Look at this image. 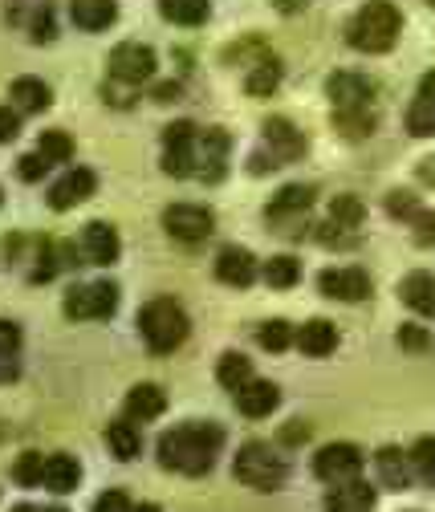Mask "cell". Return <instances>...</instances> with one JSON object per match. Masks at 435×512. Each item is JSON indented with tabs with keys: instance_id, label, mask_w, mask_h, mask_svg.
<instances>
[{
	"instance_id": "5",
	"label": "cell",
	"mask_w": 435,
	"mask_h": 512,
	"mask_svg": "<svg viewBox=\"0 0 435 512\" xmlns=\"http://www.w3.org/2000/svg\"><path fill=\"white\" fill-rule=\"evenodd\" d=\"M70 322H110L118 309V285L98 281V285H70L66 301H61Z\"/></svg>"
},
{
	"instance_id": "51",
	"label": "cell",
	"mask_w": 435,
	"mask_h": 512,
	"mask_svg": "<svg viewBox=\"0 0 435 512\" xmlns=\"http://www.w3.org/2000/svg\"><path fill=\"white\" fill-rule=\"evenodd\" d=\"M305 5H309V0H273V9H277V13H301Z\"/></svg>"
},
{
	"instance_id": "11",
	"label": "cell",
	"mask_w": 435,
	"mask_h": 512,
	"mask_svg": "<svg viewBox=\"0 0 435 512\" xmlns=\"http://www.w3.org/2000/svg\"><path fill=\"white\" fill-rule=\"evenodd\" d=\"M94 191H98V175L90 167H74L49 187V208L53 212H70V208L86 204Z\"/></svg>"
},
{
	"instance_id": "8",
	"label": "cell",
	"mask_w": 435,
	"mask_h": 512,
	"mask_svg": "<svg viewBox=\"0 0 435 512\" xmlns=\"http://www.w3.org/2000/svg\"><path fill=\"white\" fill-rule=\"evenodd\" d=\"M163 228H167V236H175L183 244H200L212 232V212L200 204H171L163 212Z\"/></svg>"
},
{
	"instance_id": "48",
	"label": "cell",
	"mask_w": 435,
	"mask_h": 512,
	"mask_svg": "<svg viewBox=\"0 0 435 512\" xmlns=\"http://www.w3.org/2000/svg\"><path fill=\"white\" fill-rule=\"evenodd\" d=\"M273 167H277V159H273L269 151H257L253 163H248V171H253V175H265V171H273Z\"/></svg>"
},
{
	"instance_id": "28",
	"label": "cell",
	"mask_w": 435,
	"mask_h": 512,
	"mask_svg": "<svg viewBox=\"0 0 435 512\" xmlns=\"http://www.w3.org/2000/svg\"><path fill=\"white\" fill-rule=\"evenodd\" d=\"M334 126L342 139H366L370 131H375V114H370L366 106H346L334 114Z\"/></svg>"
},
{
	"instance_id": "40",
	"label": "cell",
	"mask_w": 435,
	"mask_h": 512,
	"mask_svg": "<svg viewBox=\"0 0 435 512\" xmlns=\"http://www.w3.org/2000/svg\"><path fill=\"white\" fill-rule=\"evenodd\" d=\"M407 131L415 135V139H431L435 135V106L431 102H415L411 110H407Z\"/></svg>"
},
{
	"instance_id": "23",
	"label": "cell",
	"mask_w": 435,
	"mask_h": 512,
	"mask_svg": "<svg viewBox=\"0 0 435 512\" xmlns=\"http://www.w3.org/2000/svg\"><path fill=\"white\" fill-rule=\"evenodd\" d=\"M9 94H13L17 110H25V114H41V110H49V106H53V90H49L41 78H33V74L17 78V82L9 86Z\"/></svg>"
},
{
	"instance_id": "16",
	"label": "cell",
	"mask_w": 435,
	"mask_h": 512,
	"mask_svg": "<svg viewBox=\"0 0 435 512\" xmlns=\"http://www.w3.org/2000/svg\"><path fill=\"white\" fill-rule=\"evenodd\" d=\"M78 244H82V256H86V261H94V265H114V261H118V252H122L118 232H114L106 220L86 224V232H82Z\"/></svg>"
},
{
	"instance_id": "46",
	"label": "cell",
	"mask_w": 435,
	"mask_h": 512,
	"mask_svg": "<svg viewBox=\"0 0 435 512\" xmlns=\"http://www.w3.org/2000/svg\"><path fill=\"white\" fill-rule=\"evenodd\" d=\"M90 512H131V500H127V492H102L98 500H94V508Z\"/></svg>"
},
{
	"instance_id": "56",
	"label": "cell",
	"mask_w": 435,
	"mask_h": 512,
	"mask_svg": "<svg viewBox=\"0 0 435 512\" xmlns=\"http://www.w3.org/2000/svg\"><path fill=\"white\" fill-rule=\"evenodd\" d=\"M41 512H70V508H57V504H53V508H41Z\"/></svg>"
},
{
	"instance_id": "42",
	"label": "cell",
	"mask_w": 435,
	"mask_h": 512,
	"mask_svg": "<svg viewBox=\"0 0 435 512\" xmlns=\"http://www.w3.org/2000/svg\"><path fill=\"white\" fill-rule=\"evenodd\" d=\"M53 163L41 155V151H29V155H21L17 159V175L25 179V183H37V179H45V171H49Z\"/></svg>"
},
{
	"instance_id": "29",
	"label": "cell",
	"mask_w": 435,
	"mask_h": 512,
	"mask_svg": "<svg viewBox=\"0 0 435 512\" xmlns=\"http://www.w3.org/2000/svg\"><path fill=\"white\" fill-rule=\"evenodd\" d=\"M379 476H383V484H391L395 492L411 488V468H407V456L399 452V447H383V452H379Z\"/></svg>"
},
{
	"instance_id": "14",
	"label": "cell",
	"mask_w": 435,
	"mask_h": 512,
	"mask_svg": "<svg viewBox=\"0 0 435 512\" xmlns=\"http://www.w3.org/2000/svg\"><path fill=\"white\" fill-rule=\"evenodd\" d=\"M277 403H281V391H277V382H269V378H248L244 387L236 391V407H240V415H248V419L273 415Z\"/></svg>"
},
{
	"instance_id": "15",
	"label": "cell",
	"mask_w": 435,
	"mask_h": 512,
	"mask_svg": "<svg viewBox=\"0 0 435 512\" xmlns=\"http://www.w3.org/2000/svg\"><path fill=\"white\" fill-rule=\"evenodd\" d=\"M375 508V488L362 476H350L326 492V512H370Z\"/></svg>"
},
{
	"instance_id": "39",
	"label": "cell",
	"mask_w": 435,
	"mask_h": 512,
	"mask_svg": "<svg viewBox=\"0 0 435 512\" xmlns=\"http://www.w3.org/2000/svg\"><path fill=\"white\" fill-rule=\"evenodd\" d=\"M57 269H61V244H53V240H37V269H33L29 277L41 285V281H49Z\"/></svg>"
},
{
	"instance_id": "58",
	"label": "cell",
	"mask_w": 435,
	"mask_h": 512,
	"mask_svg": "<svg viewBox=\"0 0 435 512\" xmlns=\"http://www.w3.org/2000/svg\"><path fill=\"white\" fill-rule=\"evenodd\" d=\"M427 5H435V0H427Z\"/></svg>"
},
{
	"instance_id": "4",
	"label": "cell",
	"mask_w": 435,
	"mask_h": 512,
	"mask_svg": "<svg viewBox=\"0 0 435 512\" xmlns=\"http://www.w3.org/2000/svg\"><path fill=\"white\" fill-rule=\"evenodd\" d=\"M236 480L248 484V488H261V492H273L285 484L289 476V464L273 452L269 443H244L240 452H236V464H232Z\"/></svg>"
},
{
	"instance_id": "9",
	"label": "cell",
	"mask_w": 435,
	"mask_h": 512,
	"mask_svg": "<svg viewBox=\"0 0 435 512\" xmlns=\"http://www.w3.org/2000/svg\"><path fill=\"white\" fill-rule=\"evenodd\" d=\"M358 472H362V452L354 443H326L314 456V476L326 480V484H342Z\"/></svg>"
},
{
	"instance_id": "57",
	"label": "cell",
	"mask_w": 435,
	"mask_h": 512,
	"mask_svg": "<svg viewBox=\"0 0 435 512\" xmlns=\"http://www.w3.org/2000/svg\"><path fill=\"white\" fill-rule=\"evenodd\" d=\"M0 200H5V191H0Z\"/></svg>"
},
{
	"instance_id": "45",
	"label": "cell",
	"mask_w": 435,
	"mask_h": 512,
	"mask_svg": "<svg viewBox=\"0 0 435 512\" xmlns=\"http://www.w3.org/2000/svg\"><path fill=\"white\" fill-rule=\"evenodd\" d=\"M21 135V110L0 106V143H13Z\"/></svg>"
},
{
	"instance_id": "24",
	"label": "cell",
	"mask_w": 435,
	"mask_h": 512,
	"mask_svg": "<svg viewBox=\"0 0 435 512\" xmlns=\"http://www.w3.org/2000/svg\"><path fill=\"white\" fill-rule=\"evenodd\" d=\"M326 94L334 98L338 110H346V106H366V102H370V82L358 78V74H334L330 86H326Z\"/></svg>"
},
{
	"instance_id": "49",
	"label": "cell",
	"mask_w": 435,
	"mask_h": 512,
	"mask_svg": "<svg viewBox=\"0 0 435 512\" xmlns=\"http://www.w3.org/2000/svg\"><path fill=\"white\" fill-rule=\"evenodd\" d=\"M151 98H155V102H175V98H179V82H159V86L151 90Z\"/></svg>"
},
{
	"instance_id": "38",
	"label": "cell",
	"mask_w": 435,
	"mask_h": 512,
	"mask_svg": "<svg viewBox=\"0 0 435 512\" xmlns=\"http://www.w3.org/2000/svg\"><path fill=\"white\" fill-rule=\"evenodd\" d=\"M41 476H45V460L37 452H21L17 464H13V484L17 488H37Z\"/></svg>"
},
{
	"instance_id": "35",
	"label": "cell",
	"mask_w": 435,
	"mask_h": 512,
	"mask_svg": "<svg viewBox=\"0 0 435 512\" xmlns=\"http://www.w3.org/2000/svg\"><path fill=\"white\" fill-rule=\"evenodd\" d=\"M257 338H261V346H265L269 354H285V350L293 346V326L281 322V317H273V322H261Z\"/></svg>"
},
{
	"instance_id": "55",
	"label": "cell",
	"mask_w": 435,
	"mask_h": 512,
	"mask_svg": "<svg viewBox=\"0 0 435 512\" xmlns=\"http://www.w3.org/2000/svg\"><path fill=\"white\" fill-rule=\"evenodd\" d=\"M13 512H41V508H33V504H17Z\"/></svg>"
},
{
	"instance_id": "52",
	"label": "cell",
	"mask_w": 435,
	"mask_h": 512,
	"mask_svg": "<svg viewBox=\"0 0 435 512\" xmlns=\"http://www.w3.org/2000/svg\"><path fill=\"white\" fill-rule=\"evenodd\" d=\"M0 382H17V362L13 358H0Z\"/></svg>"
},
{
	"instance_id": "30",
	"label": "cell",
	"mask_w": 435,
	"mask_h": 512,
	"mask_svg": "<svg viewBox=\"0 0 435 512\" xmlns=\"http://www.w3.org/2000/svg\"><path fill=\"white\" fill-rule=\"evenodd\" d=\"M159 13L175 25H204L208 21V0H159Z\"/></svg>"
},
{
	"instance_id": "43",
	"label": "cell",
	"mask_w": 435,
	"mask_h": 512,
	"mask_svg": "<svg viewBox=\"0 0 435 512\" xmlns=\"http://www.w3.org/2000/svg\"><path fill=\"white\" fill-rule=\"evenodd\" d=\"M399 346H403L407 354H423V350H431V334H427L423 326H415V322H411V326H403V330H399Z\"/></svg>"
},
{
	"instance_id": "3",
	"label": "cell",
	"mask_w": 435,
	"mask_h": 512,
	"mask_svg": "<svg viewBox=\"0 0 435 512\" xmlns=\"http://www.w3.org/2000/svg\"><path fill=\"white\" fill-rule=\"evenodd\" d=\"M399 33H403L399 5H391V0H370V5H362V13L350 21L346 37L362 53H387V49H395Z\"/></svg>"
},
{
	"instance_id": "37",
	"label": "cell",
	"mask_w": 435,
	"mask_h": 512,
	"mask_svg": "<svg viewBox=\"0 0 435 512\" xmlns=\"http://www.w3.org/2000/svg\"><path fill=\"white\" fill-rule=\"evenodd\" d=\"M25 29H29V37H33L37 45H49V41L57 37V17H53V9H45V5L29 9V17H25Z\"/></svg>"
},
{
	"instance_id": "26",
	"label": "cell",
	"mask_w": 435,
	"mask_h": 512,
	"mask_svg": "<svg viewBox=\"0 0 435 512\" xmlns=\"http://www.w3.org/2000/svg\"><path fill=\"white\" fill-rule=\"evenodd\" d=\"M309 204H314V187H305V183L281 187V191H277V200L269 204V220H285V216L309 212Z\"/></svg>"
},
{
	"instance_id": "18",
	"label": "cell",
	"mask_w": 435,
	"mask_h": 512,
	"mask_svg": "<svg viewBox=\"0 0 435 512\" xmlns=\"http://www.w3.org/2000/svg\"><path fill=\"white\" fill-rule=\"evenodd\" d=\"M293 342H297V350H301L305 358H330V354L338 350V330H334L330 322H322V317H314V322H305V326L293 334Z\"/></svg>"
},
{
	"instance_id": "54",
	"label": "cell",
	"mask_w": 435,
	"mask_h": 512,
	"mask_svg": "<svg viewBox=\"0 0 435 512\" xmlns=\"http://www.w3.org/2000/svg\"><path fill=\"white\" fill-rule=\"evenodd\" d=\"M131 512H163V508H159V504H135Z\"/></svg>"
},
{
	"instance_id": "32",
	"label": "cell",
	"mask_w": 435,
	"mask_h": 512,
	"mask_svg": "<svg viewBox=\"0 0 435 512\" xmlns=\"http://www.w3.org/2000/svg\"><path fill=\"white\" fill-rule=\"evenodd\" d=\"M261 277L269 281V289H293L301 281V261L297 256H273V261L261 269Z\"/></svg>"
},
{
	"instance_id": "27",
	"label": "cell",
	"mask_w": 435,
	"mask_h": 512,
	"mask_svg": "<svg viewBox=\"0 0 435 512\" xmlns=\"http://www.w3.org/2000/svg\"><path fill=\"white\" fill-rule=\"evenodd\" d=\"M277 86H281V61H277V57L257 61L253 74L244 78V94H253V98H269Z\"/></svg>"
},
{
	"instance_id": "1",
	"label": "cell",
	"mask_w": 435,
	"mask_h": 512,
	"mask_svg": "<svg viewBox=\"0 0 435 512\" xmlns=\"http://www.w3.org/2000/svg\"><path fill=\"white\" fill-rule=\"evenodd\" d=\"M220 447H224V427L196 419V423L175 427L159 439V468H171L183 476H204L216 464Z\"/></svg>"
},
{
	"instance_id": "25",
	"label": "cell",
	"mask_w": 435,
	"mask_h": 512,
	"mask_svg": "<svg viewBox=\"0 0 435 512\" xmlns=\"http://www.w3.org/2000/svg\"><path fill=\"white\" fill-rule=\"evenodd\" d=\"M106 443H110L114 460H135L139 447H143V435H139V427H135L131 419H114V423L106 427Z\"/></svg>"
},
{
	"instance_id": "41",
	"label": "cell",
	"mask_w": 435,
	"mask_h": 512,
	"mask_svg": "<svg viewBox=\"0 0 435 512\" xmlns=\"http://www.w3.org/2000/svg\"><path fill=\"white\" fill-rule=\"evenodd\" d=\"M387 212H391V216H399V220H415L423 208H419V200H415V191L395 187L391 196H387Z\"/></svg>"
},
{
	"instance_id": "47",
	"label": "cell",
	"mask_w": 435,
	"mask_h": 512,
	"mask_svg": "<svg viewBox=\"0 0 435 512\" xmlns=\"http://www.w3.org/2000/svg\"><path fill=\"white\" fill-rule=\"evenodd\" d=\"M411 224H415V244H435V212H419Z\"/></svg>"
},
{
	"instance_id": "12",
	"label": "cell",
	"mask_w": 435,
	"mask_h": 512,
	"mask_svg": "<svg viewBox=\"0 0 435 512\" xmlns=\"http://www.w3.org/2000/svg\"><path fill=\"white\" fill-rule=\"evenodd\" d=\"M216 277H220L224 285H232V289H248V285L261 277V265H257V256L248 252V248L224 244V248L216 252Z\"/></svg>"
},
{
	"instance_id": "22",
	"label": "cell",
	"mask_w": 435,
	"mask_h": 512,
	"mask_svg": "<svg viewBox=\"0 0 435 512\" xmlns=\"http://www.w3.org/2000/svg\"><path fill=\"white\" fill-rule=\"evenodd\" d=\"M70 17H74L78 29H86V33H102V29L114 25L118 5H114V0H74V5H70Z\"/></svg>"
},
{
	"instance_id": "21",
	"label": "cell",
	"mask_w": 435,
	"mask_h": 512,
	"mask_svg": "<svg viewBox=\"0 0 435 512\" xmlns=\"http://www.w3.org/2000/svg\"><path fill=\"white\" fill-rule=\"evenodd\" d=\"M127 419H135V423H147V419H159L163 415V407H167V391L163 387H155V382H139V387H131V395H127Z\"/></svg>"
},
{
	"instance_id": "6",
	"label": "cell",
	"mask_w": 435,
	"mask_h": 512,
	"mask_svg": "<svg viewBox=\"0 0 435 512\" xmlns=\"http://www.w3.org/2000/svg\"><path fill=\"white\" fill-rule=\"evenodd\" d=\"M155 66H159V57H155V49L151 45H143V41H122V45H114V53H110V78L114 82H122V86H139V82H147L151 74H155Z\"/></svg>"
},
{
	"instance_id": "33",
	"label": "cell",
	"mask_w": 435,
	"mask_h": 512,
	"mask_svg": "<svg viewBox=\"0 0 435 512\" xmlns=\"http://www.w3.org/2000/svg\"><path fill=\"white\" fill-rule=\"evenodd\" d=\"M411 472H415L427 488H435V439H431V435L415 439V447H411Z\"/></svg>"
},
{
	"instance_id": "44",
	"label": "cell",
	"mask_w": 435,
	"mask_h": 512,
	"mask_svg": "<svg viewBox=\"0 0 435 512\" xmlns=\"http://www.w3.org/2000/svg\"><path fill=\"white\" fill-rule=\"evenodd\" d=\"M17 350H21V326L0 317V358H13Z\"/></svg>"
},
{
	"instance_id": "2",
	"label": "cell",
	"mask_w": 435,
	"mask_h": 512,
	"mask_svg": "<svg viewBox=\"0 0 435 512\" xmlns=\"http://www.w3.org/2000/svg\"><path fill=\"white\" fill-rule=\"evenodd\" d=\"M139 334H143L151 354H171V350H179L183 342H188L192 322H188V313H183V305L175 297H155L139 309Z\"/></svg>"
},
{
	"instance_id": "53",
	"label": "cell",
	"mask_w": 435,
	"mask_h": 512,
	"mask_svg": "<svg viewBox=\"0 0 435 512\" xmlns=\"http://www.w3.org/2000/svg\"><path fill=\"white\" fill-rule=\"evenodd\" d=\"M301 439H305V427H293V423L281 427V443H301Z\"/></svg>"
},
{
	"instance_id": "34",
	"label": "cell",
	"mask_w": 435,
	"mask_h": 512,
	"mask_svg": "<svg viewBox=\"0 0 435 512\" xmlns=\"http://www.w3.org/2000/svg\"><path fill=\"white\" fill-rule=\"evenodd\" d=\"M330 220H334L338 228H358V224L366 220V204H362L358 196H334V200H330Z\"/></svg>"
},
{
	"instance_id": "31",
	"label": "cell",
	"mask_w": 435,
	"mask_h": 512,
	"mask_svg": "<svg viewBox=\"0 0 435 512\" xmlns=\"http://www.w3.org/2000/svg\"><path fill=\"white\" fill-rule=\"evenodd\" d=\"M216 378H220L224 391H240L244 382L253 378V362H248L244 354H236V350H228V354L220 358V366H216Z\"/></svg>"
},
{
	"instance_id": "7",
	"label": "cell",
	"mask_w": 435,
	"mask_h": 512,
	"mask_svg": "<svg viewBox=\"0 0 435 512\" xmlns=\"http://www.w3.org/2000/svg\"><path fill=\"white\" fill-rule=\"evenodd\" d=\"M196 126L192 122H171L163 131V171L183 179L196 171Z\"/></svg>"
},
{
	"instance_id": "13",
	"label": "cell",
	"mask_w": 435,
	"mask_h": 512,
	"mask_svg": "<svg viewBox=\"0 0 435 512\" xmlns=\"http://www.w3.org/2000/svg\"><path fill=\"white\" fill-rule=\"evenodd\" d=\"M318 289L334 301H366L370 297V277L362 269H322Z\"/></svg>"
},
{
	"instance_id": "20",
	"label": "cell",
	"mask_w": 435,
	"mask_h": 512,
	"mask_svg": "<svg viewBox=\"0 0 435 512\" xmlns=\"http://www.w3.org/2000/svg\"><path fill=\"white\" fill-rule=\"evenodd\" d=\"M41 484H45L49 492H57V496H66V492H74V488L82 484V464H78L70 452H57V456L45 460Z\"/></svg>"
},
{
	"instance_id": "19",
	"label": "cell",
	"mask_w": 435,
	"mask_h": 512,
	"mask_svg": "<svg viewBox=\"0 0 435 512\" xmlns=\"http://www.w3.org/2000/svg\"><path fill=\"white\" fill-rule=\"evenodd\" d=\"M265 143L273 147L269 155L277 159V163H285V159H301L305 155V139H301V131L293 122H285V118H269L265 122Z\"/></svg>"
},
{
	"instance_id": "36",
	"label": "cell",
	"mask_w": 435,
	"mask_h": 512,
	"mask_svg": "<svg viewBox=\"0 0 435 512\" xmlns=\"http://www.w3.org/2000/svg\"><path fill=\"white\" fill-rule=\"evenodd\" d=\"M37 151H41L49 163H66V159H74V135H66V131H45L41 143H37Z\"/></svg>"
},
{
	"instance_id": "50",
	"label": "cell",
	"mask_w": 435,
	"mask_h": 512,
	"mask_svg": "<svg viewBox=\"0 0 435 512\" xmlns=\"http://www.w3.org/2000/svg\"><path fill=\"white\" fill-rule=\"evenodd\" d=\"M419 98L435 106V70H431V74H423V82H419Z\"/></svg>"
},
{
	"instance_id": "10",
	"label": "cell",
	"mask_w": 435,
	"mask_h": 512,
	"mask_svg": "<svg viewBox=\"0 0 435 512\" xmlns=\"http://www.w3.org/2000/svg\"><path fill=\"white\" fill-rule=\"evenodd\" d=\"M228 147L232 139L220 131V126H208V131L196 135V175L208 183H220L228 171Z\"/></svg>"
},
{
	"instance_id": "17",
	"label": "cell",
	"mask_w": 435,
	"mask_h": 512,
	"mask_svg": "<svg viewBox=\"0 0 435 512\" xmlns=\"http://www.w3.org/2000/svg\"><path fill=\"white\" fill-rule=\"evenodd\" d=\"M399 297H403V305H407L411 313L435 317V277H431V273H423V269L407 273V277L399 281Z\"/></svg>"
}]
</instances>
